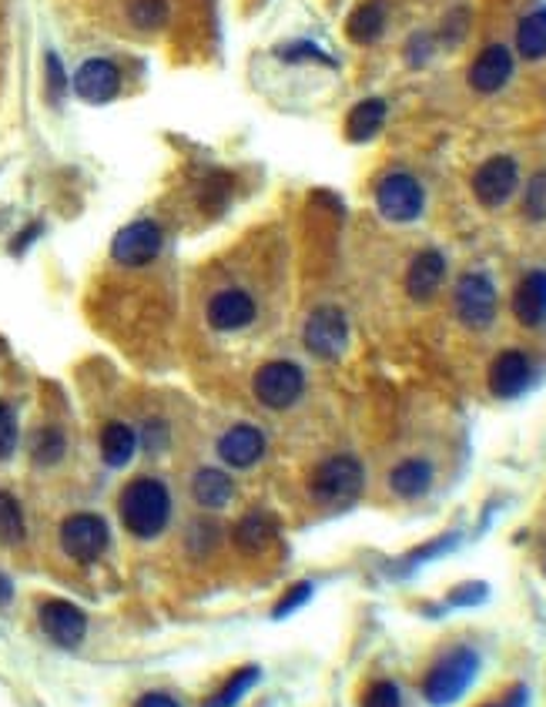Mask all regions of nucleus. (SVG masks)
Listing matches in <instances>:
<instances>
[{
  "label": "nucleus",
  "instance_id": "1",
  "mask_svg": "<svg viewBox=\"0 0 546 707\" xmlns=\"http://www.w3.org/2000/svg\"><path fill=\"white\" fill-rule=\"evenodd\" d=\"M118 516L128 534L138 540H155L171 520V493L155 476L131 479L118 497Z\"/></svg>",
  "mask_w": 546,
  "mask_h": 707
},
{
  "label": "nucleus",
  "instance_id": "43",
  "mask_svg": "<svg viewBox=\"0 0 546 707\" xmlns=\"http://www.w3.org/2000/svg\"><path fill=\"white\" fill-rule=\"evenodd\" d=\"M483 707H496V704H483Z\"/></svg>",
  "mask_w": 546,
  "mask_h": 707
},
{
  "label": "nucleus",
  "instance_id": "2",
  "mask_svg": "<svg viewBox=\"0 0 546 707\" xmlns=\"http://www.w3.org/2000/svg\"><path fill=\"white\" fill-rule=\"evenodd\" d=\"M480 654L473 647H452L423 678V697L429 707H452L476 681Z\"/></svg>",
  "mask_w": 546,
  "mask_h": 707
},
{
  "label": "nucleus",
  "instance_id": "3",
  "mask_svg": "<svg viewBox=\"0 0 546 707\" xmlns=\"http://www.w3.org/2000/svg\"><path fill=\"white\" fill-rule=\"evenodd\" d=\"M362 483H366V473H362V463L355 456H332L315 466L308 493L318 503H349L362 493Z\"/></svg>",
  "mask_w": 546,
  "mask_h": 707
},
{
  "label": "nucleus",
  "instance_id": "13",
  "mask_svg": "<svg viewBox=\"0 0 546 707\" xmlns=\"http://www.w3.org/2000/svg\"><path fill=\"white\" fill-rule=\"evenodd\" d=\"M118 87H121V74L111 61L105 58H90L77 68L74 74V92L81 101L87 105H105L118 95Z\"/></svg>",
  "mask_w": 546,
  "mask_h": 707
},
{
  "label": "nucleus",
  "instance_id": "18",
  "mask_svg": "<svg viewBox=\"0 0 546 707\" xmlns=\"http://www.w3.org/2000/svg\"><path fill=\"white\" fill-rule=\"evenodd\" d=\"M513 316L530 329L546 322V272H530L520 279L513 292Z\"/></svg>",
  "mask_w": 546,
  "mask_h": 707
},
{
  "label": "nucleus",
  "instance_id": "5",
  "mask_svg": "<svg viewBox=\"0 0 546 707\" xmlns=\"http://www.w3.org/2000/svg\"><path fill=\"white\" fill-rule=\"evenodd\" d=\"M305 389V373L295 363L276 359L265 363L255 376H252V392L255 400L268 410H289Z\"/></svg>",
  "mask_w": 546,
  "mask_h": 707
},
{
  "label": "nucleus",
  "instance_id": "11",
  "mask_svg": "<svg viewBox=\"0 0 546 707\" xmlns=\"http://www.w3.org/2000/svg\"><path fill=\"white\" fill-rule=\"evenodd\" d=\"M37 624L58 647H77L87 634V617L71 600H44L37 610Z\"/></svg>",
  "mask_w": 546,
  "mask_h": 707
},
{
  "label": "nucleus",
  "instance_id": "15",
  "mask_svg": "<svg viewBox=\"0 0 546 707\" xmlns=\"http://www.w3.org/2000/svg\"><path fill=\"white\" fill-rule=\"evenodd\" d=\"M530 379H533V366L517 349L499 352L489 366V389H493V395H499V400H513V395H520L530 386Z\"/></svg>",
  "mask_w": 546,
  "mask_h": 707
},
{
  "label": "nucleus",
  "instance_id": "36",
  "mask_svg": "<svg viewBox=\"0 0 546 707\" xmlns=\"http://www.w3.org/2000/svg\"><path fill=\"white\" fill-rule=\"evenodd\" d=\"M486 584H480V581H470V584H460L457 590L449 594V604L452 607H476V604H483L486 600Z\"/></svg>",
  "mask_w": 546,
  "mask_h": 707
},
{
  "label": "nucleus",
  "instance_id": "40",
  "mask_svg": "<svg viewBox=\"0 0 546 707\" xmlns=\"http://www.w3.org/2000/svg\"><path fill=\"white\" fill-rule=\"evenodd\" d=\"M138 707H181V704H178L174 697H168V694H158V691H155V694H145V697L138 700Z\"/></svg>",
  "mask_w": 546,
  "mask_h": 707
},
{
  "label": "nucleus",
  "instance_id": "6",
  "mask_svg": "<svg viewBox=\"0 0 546 707\" xmlns=\"http://www.w3.org/2000/svg\"><path fill=\"white\" fill-rule=\"evenodd\" d=\"M302 342L318 359H339L349 345V319H345L342 308H336V305L315 308V313L305 319Z\"/></svg>",
  "mask_w": 546,
  "mask_h": 707
},
{
  "label": "nucleus",
  "instance_id": "7",
  "mask_svg": "<svg viewBox=\"0 0 546 707\" xmlns=\"http://www.w3.org/2000/svg\"><path fill=\"white\" fill-rule=\"evenodd\" d=\"M376 205L389 218V222H413L423 215L426 195L423 185L405 171H392L376 185Z\"/></svg>",
  "mask_w": 546,
  "mask_h": 707
},
{
  "label": "nucleus",
  "instance_id": "37",
  "mask_svg": "<svg viewBox=\"0 0 546 707\" xmlns=\"http://www.w3.org/2000/svg\"><path fill=\"white\" fill-rule=\"evenodd\" d=\"M48 92H51V101H61L64 98V92H68V74H64V68H61V58L58 54H48Z\"/></svg>",
  "mask_w": 546,
  "mask_h": 707
},
{
  "label": "nucleus",
  "instance_id": "29",
  "mask_svg": "<svg viewBox=\"0 0 546 707\" xmlns=\"http://www.w3.org/2000/svg\"><path fill=\"white\" fill-rule=\"evenodd\" d=\"M460 544V537L457 534H446V537H436L433 544H423V547H416L409 557H402L399 560V570L402 573H409V570H416V566H423L426 560H436V557H442V553H449L452 547Z\"/></svg>",
  "mask_w": 546,
  "mask_h": 707
},
{
  "label": "nucleus",
  "instance_id": "38",
  "mask_svg": "<svg viewBox=\"0 0 546 707\" xmlns=\"http://www.w3.org/2000/svg\"><path fill=\"white\" fill-rule=\"evenodd\" d=\"M279 58H286V61H299V58H315V61H326L329 64V58L318 51V48H312V44H292V48H282L279 51Z\"/></svg>",
  "mask_w": 546,
  "mask_h": 707
},
{
  "label": "nucleus",
  "instance_id": "16",
  "mask_svg": "<svg viewBox=\"0 0 546 707\" xmlns=\"http://www.w3.org/2000/svg\"><path fill=\"white\" fill-rule=\"evenodd\" d=\"M513 74V54L510 48H503V44H493V48H486L473 68H470V84L476 87L480 95H493L499 92Z\"/></svg>",
  "mask_w": 546,
  "mask_h": 707
},
{
  "label": "nucleus",
  "instance_id": "25",
  "mask_svg": "<svg viewBox=\"0 0 546 707\" xmlns=\"http://www.w3.org/2000/svg\"><path fill=\"white\" fill-rule=\"evenodd\" d=\"M262 681V668H255V665H248V668H239L229 681H225L202 707H235L255 684Z\"/></svg>",
  "mask_w": 546,
  "mask_h": 707
},
{
  "label": "nucleus",
  "instance_id": "30",
  "mask_svg": "<svg viewBox=\"0 0 546 707\" xmlns=\"http://www.w3.org/2000/svg\"><path fill=\"white\" fill-rule=\"evenodd\" d=\"M128 14L138 27H161L168 17V8H165V0H131Z\"/></svg>",
  "mask_w": 546,
  "mask_h": 707
},
{
  "label": "nucleus",
  "instance_id": "34",
  "mask_svg": "<svg viewBox=\"0 0 546 707\" xmlns=\"http://www.w3.org/2000/svg\"><path fill=\"white\" fill-rule=\"evenodd\" d=\"M17 450V419L8 403H0V460H8Z\"/></svg>",
  "mask_w": 546,
  "mask_h": 707
},
{
  "label": "nucleus",
  "instance_id": "12",
  "mask_svg": "<svg viewBox=\"0 0 546 707\" xmlns=\"http://www.w3.org/2000/svg\"><path fill=\"white\" fill-rule=\"evenodd\" d=\"M255 319V298L242 289H221L208 302V326L218 332H239Z\"/></svg>",
  "mask_w": 546,
  "mask_h": 707
},
{
  "label": "nucleus",
  "instance_id": "4",
  "mask_svg": "<svg viewBox=\"0 0 546 707\" xmlns=\"http://www.w3.org/2000/svg\"><path fill=\"white\" fill-rule=\"evenodd\" d=\"M111 544V529L98 513H74L61 523V550L77 563H95Z\"/></svg>",
  "mask_w": 546,
  "mask_h": 707
},
{
  "label": "nucleus",
  "instance_id": "42",
  "mask_svg": "<svg viewBox=\"0 0 546 707\" xmlns=\"http://www.w3.org/2000/svg\"><path fill=\"white\" fill-rule=\"evenodd\" d=\"M37 232H40V225H31V229H27V232L21 235V242H14V252H24V248H27V245H31V242L37 239Z\"/></svg>",
  "mask_w": 546,
  "mask_h": 707
},
{
  "label": "nucleus",
  "instance_id": "17",
  "mask_svg": "<svg viewBox=\"0 0 546 707\" xmlns=\"http://www.w3.org/2000/svg\"><path fill=\"white\" fill-rule=\"evenodd\" d=\"M446 279V258L439 252H420L413 258V265H409V272H405V292L409 298H416V302H429L439 285Z\"/></svg>",
  "mask_w": 546,
  "mask_h": 707
},
{
  "label": "nucleus",
  "instance_id": "9",
  "mask_svg": "<svg viewBox=\"0 0 546 707\" xmlns=\"http://www.w3.org/2000/svg\"><path fill=\"white\" fill-rule=\"evenodd\" d=\"M452 305H457V316L470 329H486L496 319V289L486 276L470 272L457 282L452 292Z\"/></svg>",
  "mask_w": 546,
  "mask_h": 707
},
{
  "label": "nucleus",
  "instance_id": "26",
  "mask_svg": "<svg viewBox=\"0 0 546 707\" xmlns=\"http://www.w3.org/2000/svg\"><path fill=\"white\" fill-rule=\"evenodd\" d=\"M517 51L530 61L546 58V8L533 11L517 27Z\"/></svg>",
  "mask_w": 546,
  "mask_h": 707
},
{
  "label": "nucleus",
  "instance_id": "20",
  "mask_svg": "<svg viewBox=\"0 0 546 707\" xmlns=\"http://www.w3.org/2000/svg\"><path fill=\"white\" fill-rule=\"evenodd\" d=\"M433 486V466L426 460H402L389 473V490L402 500H416Z\"/></svg>",
  "mask_w": 546,
  "mask_h": 707
},
{
  "label": "nucleus",
  "instance_id": "10",
  "mask_svg": "<svg viewBox=\"0 0 546 707\" xmlns=\"http://www.w3.org/2000/svg\"><path fill=\"white\" fill-rule=\"evenodd\" d=\"M520 185V168L510 155H496L489 158L476 174H473V195L480 198V205L486 208H499L513 198Z\"/></svg>",
  "mask_w": 546,
  "mask_h": 707
},
{
  "label": "nucleus",
  "instance_id": "41",
  "mask_svg": "<svg viewBox=\"0 0 546 707\" xmlns=\"http://www.w3.org/2000/svg\"><path fill=\"white\" fill-rule=\"evenodd\" d=\"M11 597H14V584H11L8 573H0V607H8Z\"/></svg>",
  "mask_w": 546,
  "mask_h": 707
},
{
  "label": "nucleus",
  "instance_id": "31",
  "mask_svg": "<svg viewBox=\"0 0 546 707\" xmlns=\"http://www.w3.org/2000/svg\"><path fill=\"white\" fill-rule=\"evenodd\" d=\"M523 211L530 218H536V222H543V218H546V168L536 171L530 179L526 195H523Z\"/></svg>",
  "mask_w": 546,
  "mask_h": 707
},
{
  "label": "nucleus",
  "instance_id": "23",
  "mask_svg": "<svg viewBox=\"0 0 546 707\" xmlns=\"http://www.w3.org/2000/svg\"><path fill=\"white\" fill-rule=\"evenodd\" d=\"M386 31V4L383 0H369V4H362L352 11L349 24H345V34L355 40V44H376Z\"/></svg>",
  "mask_w": 546,
  "mask_h": 707
},
{
  "label": "nucleus",
  "instance_id": "39",
  "mask_svg": "<svg viewBox=\"0 0 546 707\" xmlns=\"http://www.w3.org/2000/svg\"><path fill=\"white\" fill-rule=\"evenodd\" d=\"M145 443H148V450H161V447H165V426H161V423H148Z\"/></svg>",
  "mask_w": 546,
  "mask_h": 707
},
{
  "label": "nucleus",
  "instance_id": "14",
  "mask_svg": "<svg viewBox=\"0 0 546 707\" xmlns=\"http://www.w3.org/2000/svg\"><path fill=\"white\" fill-rule=\"evenodd\" d=\"M218 456L225 466H232V470H248L255 466L262 456H265V436L262 429L242 423V426H232L229 432H221L218 439Z\"/></svg>",
  "mask_w": 546,
  "mask_h": 707
},
{
  "label": "nucleus",
  "instance_id": "21",
  "mask_svg": "<svg viewBox=\"0 0 546 707\" xmlns=\"http://www.w3.org/2000/svg\"><path fill=\"white\" fill-rule=\"evenodd\" d=\"M232 540L242 553H262L271 540H276V520L265 513H248L235 523Z\"/></svg>",
  "mask_w": 546,
  "mask_h": 707
},
{
  "label": "nucleus",
  "instance_id": "33",
  "mask_svg": "<svg viewBox=\"0 0 546 707\" xmlns=\"http://www.w3.org/2000/svg\"><path fill=\"white\" fill-rule=\"evenodd\" d=\"M312 600V584L308 581H302V584H295L289 594H282L279 597V604H276V610H271V617L276 621H282V617H289V613H295L299 607H305Z\"/></svg>",
  "mask_w": 546,
  "mask_h": 707
},
{
  "label": "nucleus",
  "instance_id": "8",
  "mask_svg": "<svg viewBox=\"0 0 546 707\" xmlns=\"http://www.w3.org/2000/svg\"><path fill=\"white\" fill-rule=\"evenodd\" d=\"M165 245V235H161V225L158 222H148V218H142V222H131L124 225L114 242H111V258L118 265H128V269H142V265L155 261L158 252Z\"/></svg>",
  "mask_w": 546,
  "mask_h": 707
},
{
  "label": "nucleus",
  "instance_id": "27",
  "mask_svg": "<svg viewBox=\"0 0 546 707\" xmlns=\"http://www.w3.org/2000/svg\"><path fill=\"white\" fill-rule=\"evenodd\" d=\"M64 450H68L64 432H61L58 426H44V429H37V436H34L31 456H34L37 466H54V463H61Z\"/></svg>",
  "mask_w": 546,
  "mask_h": 707
},
{
  "label": "nucleus",
  "instance_id": "32",
  "mask_svg": "<svg viewBox=\"0 0 546 707\" xmlns=\"http://www.w3.org/2000/svg\"><path fill=\"white\" fill-rule=\"evenodd\" d=\"M362 707H402V694L392 681H376L362 694Z\"/></svg>",
  "mask_w": 546,
  "mask_h": 707
},
{
  "label": "nucleus",
  "instance_id": "24",
  "mask_svg": "<svg viewBox=\"0 0 546 707\" xmlns=\"http://www.w3.org/2000/svg\"><path fill=\"white\" fill-rule=\"evenodd\" d=\"M134 450H138V436H134V429L131 426H124V423H108L105 429H101V456H105V463L108 466H128L131 463V456H134Z\"/></svg>",
  "mask_w": 546,
  "mask_h": 707
},
{
  "label": "nucleus",
  "instance_id": "35",
  "mask_svg": "<svg viewBox=\"0 0 546 707\" xmlns=\"http://www.w3.org/2000/svg\"><path fill=\"white\" fill-rule=\"evenodd\" d=\"M215 544H218V526L211 520H195L192 534H189V550L208 553V550H215Z\"/></svg>",
  "mask_w": 546,
  "mask_h": 707
},
{
  "label": "nucleus",
  "instance_id": "28",
  "mask_svg": "<svg viewBox=\"0 0 546 707\" xmlns=\"http://www.w3.org/2000/svg\"><path fill=\"white\" fill-rule=\"evenodd\" d=\"M27 537V523H24V510L21 503L0 490V540L4 544H21Z\"/></svg>",
  "mask_w": 546,
  "mask_h": 707
},
{
  "label": "nucleus",
  "instance_id": "22",
  "mask_svg": "<svg viewBox=\"0 0 546 707\" xmlns=\"http://www.w3.org/2000/svg\"><path fill=\"white\" fill-rule=\"evenodd\" d=\"M383 121H386V101H379V98L359 101V105L349 111L345 135H349V142H369V138L379 135Z\"/></svg>",
  "mask_w": 546,
  "mask_h": 707
},
{
  "label": "nucleus",
  "instance_id": "19",
  "mask_svg": "<svg viewBox=\"0 0 546 707\" xmlns=\"http://www.w3.org/2000/svg\"><path fill=\"white\" fill-rule=\"evenodd\" d=\"M192 497L205 510H221V507H229L235 500V483H232V476L225 473V470L205 466L192 479Z\"/></svg>",
  "mask_w": 546,
  "mask_h": 707
}]
</instances>
